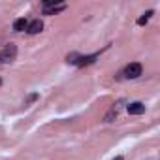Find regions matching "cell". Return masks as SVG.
<instances>
[{
	"mask_svg": "<svg viewBox=\"0 0 160 160\" xmlns=\"http://www.w3.org/2000/svg\"><path fill=\"white\" fill-rule=\"evenodd\" d=\"M96 58H98V53H94V55H87V57H79L77 66H87V64H92Z\"/></svg>",
	"mask_w": 160,
	"mask_h": 160,
	"instance_id": "6",
	"label": "cell"
},
{
	"mask_svg": "<svg viewBox=\"0 0 160 160\" xmlns=\"http://www.w3.org/2000/svg\"><path fill=\"white\" fill-rule=\"evenodd\" d=\"M0 83H2V79H0Z\"/></svg>",
	"mask_w": 160,
	"mask_h": 160,
	"instance_id": "13",
	"label": "cell"
},
{
	"mask_svg": "<svg viewBox=\"0 0 160 160\" xmlns=\"http://www.w3.org/2000/svg\"><path fill=\"white\" fill-rule=\"evenodd\" d=\"M151 15H152V10L145 12V13H143V15H141V17L138 19V25H139V27H143V25H145V23H147L149 19H151Z\"/></svg>",
	"mask_w": 160,
	"mask_h": 160,
	"instance_id": "8",
	"label": "cell"
},
{
	"mask_svg": "<svg viewBox=\"0 0 160 160\" xmlns=\"http://www.w3.org/2000/svg\"><path fill=\"white\" fill-rule=\"evenodd\" d=\"M27 27H28V23H27V19H25V17H21V19H17V21L13 23V30H17V32L27 30Z\"/></svg>",
	"mask_w": 160,
	"mask_h": 160,
	"instance_id": "7",
	"label": "cell"
},
{
	"mask_svg": "<svg viewBox=\"0 0 160 160\" xmlns=\"http://www.w3.org/2000/svg\"><path fill=\"white\" fill-rule=\"evenodd\" d=\"M36 98H38V94H30V96L27 98V102H25V104H30V102H34Z\"/></svg>",
	"mask_w": 160,
	"mask_h": 160,
	"instance_id": "11",
	"label": "cell"
},
{
	"mask_svg": "<svg viewBox=\"0 0 160 160\" xmlns=\"http://www.w3.org/2000/svg\"><path fill=\"white\" fill-rule=\"evenodd\" d=\"M27 30H28V34H40V32L43 30V23H42L40 19H36V21H32V23L27 27Z\"/></svg>",
	"mask_w": 160,
	"mask_h": 160,
	"instance_id": "4",
	"label": "cell"
},
{
	"mask_svg": "<svg viewBox=\"0 0 160 160\" xmlns=\"http://www.w3.org/2000/svg\"><path fill=\"white\" fill-rule=\"evenodd\" d=\"M145 111V106L141 104V102H132L130 106H128V113L130 115H141Z\"/></svg>",
	"mask_w": 160,
	"mask_h": 160,
	"instance_id": "5",
	"label": "cell"
},
{
	"mask_svg": "<svg viewBox=\"0 0 160 160\" xmlns=\"http://www.w3.org/2000/svg\"><path fill=\"white\" fill-rule=\"evenodd\" d=\"M15 57H17V45L10 43V45H6V47L2 49V53H0V62H4V64L13 62Z\"/></svg>",
	"mask_w": 160,
	"mask_h": 160,
	"instance_id": "1",
	"label": "cell"
},
{
	"mask_svg": "<svg viewBox=\"0 0 160 160\" xmlns=\"http://www.w3.org/2000/svg\"><path fill=\"white\" fill-rule=\"evenodd\" d=\"M77 60H79V55H75V53L68 55V62H72V64H77Z\"/></svg>",
	"mask_w": 160,
	"mask_h": 160,
	"instance_id": "10",
	"label": "cell"
},
{
	"mask_svg": "<svg viewBox=\"0 0 160 160\" xmlns=\"http://www.w3.org/2000/svg\"><path fill=\"white\" fill-rule=\"evenodd\" d=\"M117 115H119V108H115V106H113V108L109 109V113L106 115V121H108V122H111V121H113Z\"/></svg>",
	"mask_w": 160,
	"mask_h": 160,
	"instance_id": "9",
	"label": "cell"
},
{
	"mask_svg": "<svg viewBox=\"0 0 160 160\" xmlns=\"http://www.w3.org/2000/svg\"><path fill=\"white\" fill-rule=\"evenodd\" d=\"M113 160H124V158H122V156H117V158H113Z\"/></svg>",
	"mask_w": 160,
	"mask_h": 160,
	"instance_id": "12",
	"label": "cell"
},
{
	"mask_svg": "<svg viewBox=\"0 0 160 160\" xmlns=\"http://www.w3.org/2000/svg\"><path fill=\"white\" fill-rule=\"evenodd\" d=\"M141 72H143V68H141L139 62H130V64L124 68V75H126L128 79H136V77H139Z\"/></svg>",
	"mask_w": 160,
	"mask_h": 160,
	"instance_id": "3",
	"label": "cell"
},
{
	"mask_svg": "<svg viewBox=\"0 0 160 160\" xmlns=\"http://www.w3.org/2000/svg\"><path fill=\"white\" fill-rule=\"evenodd\" d=\"M66 8V4H57L55 0H45L43 2V13L45 15H53V13H58V12H62Z\"/></svg>",
	"mask_w": 160,
	"mask_h": 160,
	"instance_id": "2",
	"label": "cell"
}]
</instances>
